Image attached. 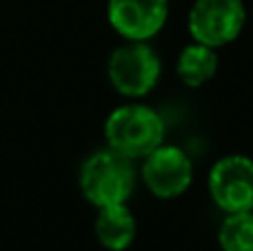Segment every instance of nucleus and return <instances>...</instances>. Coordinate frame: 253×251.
I'll use <instances>...</instances> for the list:
<instances>
[{
    "mask_svg": "<svg viewBox=\"0 0 253 251\" xmlns=\"http://www.w3.org/2000/svg\"><path fill=\"white\" fill-rule=\"evenodd\" d=\"M96 238L109 251H125L135 238V218L126 205L102 207L96 218Z\"/></svg>",
    "mask_w": 253,
    "mask_h": 251,
    "instance_id": "obj_8",
    "label": "nucleus"
},
{
    "mask_svg": "<svg viewBox=\"0 0 253 251\" xmlns=\"http://www.w3.org/2000/svg\"><path fill=\"white\" fill-rule=\"evenodd\" d=\"M193 167L189 156L178 147L160 145L142 165V180L156 198H175L191 185Z\"/></svg>",
    "mask_w": 253,
    "mask_h": 251,
    "instance_id": "obj_6",
    "label": "nucleus"
},
{
    "mask_svg": "<svg viewBox=\"0 0 253 251\" xmlns=\"http://www.w3.org/2000/svg\"><path fill=\"white\" fill-rule=\"evenodd\" d=\"M209 194L227 213L253 211V160L247 156H224L211 167Z\"/></svg>",
    "mask_w": 253,
    "mask_h": 251,
    "instance_id": "obj_5",
    "label": "nucleus"
},
{
    "mask_svg": "<svg viewBox=\"0 0 253 251\" xmlns=\"http://www.w3.org/2000/svg\"><path fill=\"white\" fill-rule=\"evenodd\" d=\"M135 171L131 158L114 149L91 154L80 169L83 196L98 209L111 205H125L133 191Z\"/></svg>",
    "mask_w": 253,
    "mask_h": 251,
    "instance_id": "obj_1",
    "label": "nucleus"
},
{
    "mask_svg": "<svg viewBox=\"0 0 253 251\" xmlns=\"http://www.w3.org/2000/svg\"><path fill=\"white\" fill-rule=\"evenodd\" d=\"M109 22L131 42H144L162 29L169 0H109Z\"/></svg>",
    "mask_w": 253,
    "mask_h": 251,
    "instance_id": "obj_7",
    "label": "nucleus"
},
{
    "mask_svg": "<svg viewBox=\"0 0 253 251\" xmlns=\"http://www.w3.org/2000/svg\"><path fill=\"white\" fill-rule=\"evenodd\" d=\"M175 71H178L180 80L187 87H202L218 71V56L207 44H200V42L189 44L180 53Z\"/></svg>",
    "mask_w": 253,
    "mask_h": 251,
    "instance_id": "obj_9",
    "label": "nucleus"
},
{
    "mask_svg": "<svg viewBox=\"0 0 253 251\" xmlns=\"http://www.w3.org/2000/svg\"><path fill=\"white\" fill-rule=\"evenodd\" d=\"M247 20L242 0H196L189 11V34L207 47H224L240 36Z\"/></svg>",
    "mask_w": 253,
    "mask_h": 251,
    "instance_id": "obj_3",
    "label": "nucleus"
},
{
    "mask_svg": "<svg viewBox=\"0 0 253 251\" xmlns=\"http://www.w3.org/2000/svg\"><path fill=\"white\" fill-rule=\"evenodd\" d=\"M222 251H253V213H229L218 231Z\"/></svg>",
    "mask_w": 253,
    "mask_h": 251,
    "instance_id": "obj_10",
    "label": "nucleus"
},
{
    "mask_svg": "<svg viewBox=\"0 0 253 251\" xmlns=\"http://www.w3.org/2000/svg\"><path fill=\"white\" fill-rule=\"evenodd\" d=\"M105 138L109 149L126 158H147L165 140V123L149 107L125 105L107 118Z\"/></svg>",
    "mask_w": 253,
    "mask_h": 251,
    "instance_id": "obj_2",
    "label": "nucleus"
},
{
    "mask_svg": "<svg viewBox=\"0 0 253 251\" xmlns=\"http://www.w3.org/2000/svg\"><path fill=\"white\" fill-rule=\"evenodd\" d=\"M160 78V60L144 42H131L116 49L109 58V80L123 96H147Z\"/></svg>",
    "mask_w": 253,
    "mask_h": 251,
    "instance_id": "obj_4",
    "label": "nucleus"
}]
</instances>
